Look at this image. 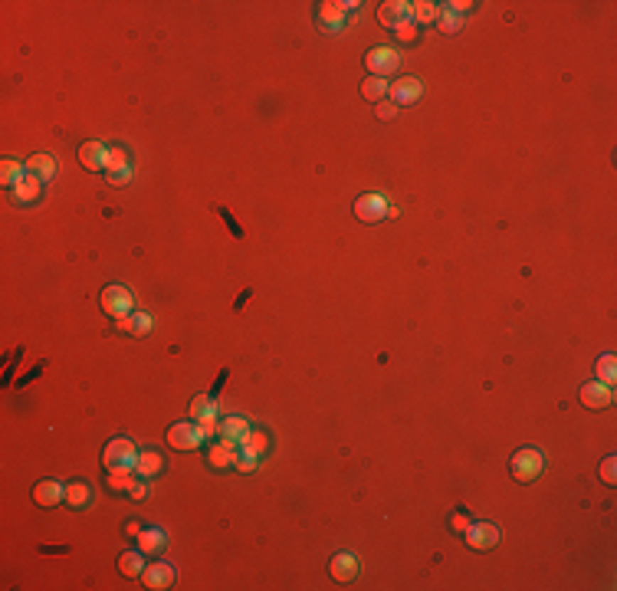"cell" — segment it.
I'll use <instances>...</instances> for the list:
<instances>
[{
    "label": "cell",
    "mask_w": 617,
    "mask_h": 591,
    "mask_svg": "<svg viewBox=\"0 0 617 591\" xmlns=\"http://www.w3.org/2000/svg\"><path fill=\"white\" fill-rule=\"evenodd\" d=\"M466 526H470V519H466L463 513H454V516H450V529H454V532H466Z\"/></svg>",
    "instance_id": "f35d334b"
},
{
    "label": "cell",
    "mask_w": 617,
    "mask_h": 591,
    "mask_svg": "<svg viewBox=\"0 0 617 591\" xmlns=\"http://www.w3.org/2000/svg\"><path fill=\"white\" fill-rule=\"evenodd\" d=\"M102 309L112 319L132 316V292L125 286H105L102 289Z\"/></svg>",
    "instance_id": "277c9868"
},
{
    "label": "cell",
    "mask_w": 617,
    "mask_h": 591,
    "mask_svg": "<svg viewBox=\"0 0 617 591\" xmlns=\"http://www.w3.org/2000/svg\"><path fill=\"white\" fill-rule=\"evenodd\" d=\"M420 82L417 79H397L395 86L387 89V95H391V102L395 105H411V102H417L420 99Z\"/></svg>",
    "instance_id": "e0dca14e"
},
{
    "label": "cell",
    "mask_w": 617,
    "mask_h": 591,
    "mask_svg": "<svg viewBox=\"0 0 617 591\" xmlns=\"http://www.w3.org/2000/svg\"><path fill=\"white\" fill-rule=\"evenodd\" d=\"M125 529H129V536H138V532H141V523H138V519H129Z\"/></svg>",
    "instance_id": "60d3db41"
},
{
    "label": "cell",
    "mask_w": 617,
    "mask_h": 591,
    "mask_svg": "<svg viewBox=\"0 0 617 591\" xmlns=\"http://www.w3.org/2000/svg\"><path fill=\"white\" fill-rule=\"evenodd\" d=\"M411 20L414 23H434V20H437V4H430V0L411 4Z\"/></svg>",
    "instance_id": "f1b7e54d"
},
{
    "label": "cell",
    "mask_w": 617,
    "mask_h": 591,
    "mask_svg": "<svg viewBox=\"0 0 617 591\" xmlns=\"http://www.w3.org/2000/svg\"><path fill=\"white\" fill-rule=\"evenodd\" d=\"M119 329L122 332H132V335H148L154 329V319L145 316V312H132V316L119 319Z\"/></svg>",
    "instance_id": "7402d4cb"
},
{
    "label": "cell",
    "mask_w": 617,
    "mask_h": 591,
    "mask_svg": "<svg viewBox=\"0 0 617 591\" xmlns=\"http://www.w3.org/2000/svg\"><path fill=\"white\" fill-rule=\"evenodd\" d=\"M105 178L112 184H129L132 181V164L125 148H109V164H105Z\"/></svg>",
    "instance_id": "52a82bcc"
},
{
    "label": "cell",
    "mask_w": 617,
    "mask_h": 591,
    "mask_svg": "<svg viewBox=\"0 0 617 591\" xmlns=\"http://www.w3.org/2000/svg\"><path fill=\"white\" fill-rule=\"evenodd\" d=\"M129 493H132L135 499H145V496H148V486H145V483H132Z\"/></svg>",
    "instance_id": "ab89813d"
},
{
    "label": "cell",
    "mask_w": 617,
    "mask_h": 591,
    "mask_svg": "<svg viewBox=\"0 0 617 591\" xmlns=\"http://www.w3.org/2000/svg\"><path fill=\"white\" fill-rule=\"evenodd\" d=\"M141 582H145V588H154V591L171 588L174 568L168 565V562H151V565H145V572H141Z\"/></svg>",
    "instance_id": "30bf717a"
},
{
    "label": "cell",
    "mask_w": 617,
    "mask_h": 591,
    "mask_svg": "<svg viewBox=\"0 0 617 591\" xmlns=\"http://www.w3.org/2000/svg\"><path fill=\"white\" fill-rule=\"evenodd\" d=\"M145 552H141V548H138V552H125V555L119 558V572L125 575V578H135V575H141L145 572Z\"/></svg>",
    "instance_id": "484cf974"
},
{
    "label": "cell",
    "mask_w": 617,
    "mask_h": 591,
    "mask_svg": "<svg viewBox=\"0 0 617 591\" xmlns=\"http://www.w3.org/2000/svg\"><path fill=\"white\" fill-rule=\"evenodd\" d=\"M63 499H66V486H60L56 480H40L33 486V503L43 506V509H53V506H60Z\"/></svg>",
    "instance_id": "7c38bea8"
},
{
    "label": "cell",
    "mask_w": 617,
    "mask_h": 591,
    "mask_svg": "<svg viewBox=\"0 0 617 591\" xmlns=\"http://www.w3.org/2000/svg\"><path fill=\"white\" fill-rule=\"evenodd\" d=\"M463 536H466V545L480 548V552H483V548H493L499 542V529L493 523H470Z\"/></svg>",
    "instance_id": "ba28073f"
},
{
    "label": "cell",
    "mask_w": 617,
    "mask_h": 591,
    "mask_svg": "<svg viewBox=\"0 0 617 591\" xmlns=\"http://www.w3.org/2000/svg\"><path fill=\"white\" fill-rule=\"evenodd\" d=\"M387 197L385 194H361L358 201H355V217L365 223H377L387 217Z\"/></svg>",
    "instance_id": "7a4b0ae2"
},
{
    "label": "cell",
    "mask_w": 617,
    "mask_h": 591,
    "mask_svg": "<svg viewBox=\"0 0 617 591\" xmlns=\"http://www.w3.org/2000/svg\"><path fill=\"white\" fill-rule=\"evenodd\" d=\"M207 414H217V401H210V398H194V404H191V417L194 420H200V417H207Z\"/></svg>",
    "instance_id": "d6a6232c"
},
{
    "label": "cell",
    "mask_w": 617,
    "mask_h": 591,
    "mask_svg": "<svg viewBox=\"0 0 617 591\" xmlns=\"http://www.w3.org/2000/svg\"><path fill=\"white\" fill-rule=\"evenodd\" d=\"M342 23H345V7L342 4H322L318 7V26L326 30V33H335V30H342Z\"/></svg>",
    "instance_id": "d6986e66"
},
{
    "label": "cell",
    "mask_w": 617,
    "mask_h": 591,
    "mask_svg": "<svg viewBox=\"0 0 617 591\" xmlns=\"http://www.w3.org/2000/svg\"><path fill=\"white\" fill-rule=\"evenodd\" d=\"M200 444H204V434L198 424H174L168 430V447H174V450H198Z\"/></svg>",
    "instance_id": "5b68a950"
},
{
    "label": "cell",
    "mask_w": 617,
    "mask_h": 591,
    "mask_svg": "<svg viewBox=\"0 0 617 591\" xmlns=\"http://www.w3.org/2000/svg\"><path fill=\"white\" fill-rule=\"evenodd\" d=\"M79 161H82L86 171H105V164H109V148H105L102 142H86V145L79 148Z\"/></svg>",
    "instance_id": "4fadbf2b"
},
{
    "label": "cell",
    "mask_w": 617,
    "mask_h": 591,
    "mask_svg": "<svg viewBox=\"0 0 617 591\" xmlns=\"http://www.w3.org/2000/svg\"><path fill=\"white\" fill-rule=\"evenodd\" d=\"M257 463H259L257 450H253V447H240V450H237V463H233V467H237L240 473H253V470H257Z\"/></svg>",
    "instance_id": "4dcf8cb0"
},
{
    "label": "cell",
    "mask_w": 617,
    "mask_h": 591,
    "mask_svg": "<svg viewBox=\"0 0 617 591\" xmlns=\"http://www.w3.org/2000/svg\"><path fill=\"white\" fill-rule=\"evenodd\" d=\"M414 36H417V23H414V20L407 17L401 26H397V40H404V43H411Z\"/></svg>",
    "instance_id": "8d00e7d4"
},
{
    "label": "cell",
    "mask_w": 617,
    "mask_h": 591,
    "mask_svg": "<svg viewBox=\"0 0 617 591\" xmlns=\"http://www.w3.org/2000/svg\"><path fill=\"white\" fill-rule=\"evenodd\" d=\"M614 401V388L604 385V381H588V385L581 388V404L584 408H591V411H598V408H608V404Z\"/></svg>",
    "instance_id": "9c48e42d"
},
{
    "label": "cell",
    "mask_w": 617,
    "mask_h": 591,
    "mask_svg": "<svg viewBox=\"0 0 617 591\" xmlns=\"http://www.w3.org/2000/svg\"><path fill=\"white\" fill-rule=\"evenodd\" d=\"M200 427V434H204V440H210V437H220V417L217 414H207V417H200V420H194Z\"/></svg>",
    "instance_id": "836d02e7"
},
{
    "label": "cell",
    "mask_w": 617,
    "mask_h": 591,
    "mask_svg": "<svg viewBox=\"0 0 617 591\" xmlns=\"http://www.w3.org/2000/svg\"><path fill=\"white\" fill-rule=\"evenodd\" d=\"M23 164H26V171L36 174L40 181H50L53 174H56V158H53V154H33V158Z\"/></svg>",
    "instance_id": "603a6c76"
},
{
    "label": "cell",
    "mask_w": 617,
    "mask_h": 591,
    "mask_svg": "<svg viewBox=\"0 0 617 591\" xmlns=\"http://www.w3.org/2000/svg\"><path fill=\"white\" fill-rule=\"evenodd\" d=\"M387 79L381 76H368V79H361V99H368V102H385L387 99Z\"/></svg>",
    "instance_id": "44dd1931"
},
{
    "label": "cell",
    "mask_w": 617,
    "mask_h": 591,
    "mask_svg": "<svg viewBox=\"0 0 617 591\" xmlns=\"http://www.w3.org/2000/svg\"><path fill=\"white\" fill-rule=\"evenodd\" d=\"M243 447H253L257 454H266V447H269V437H266L263 430H253V427H250V434H247V440H243Z\"/></svg>",
    "instance_id": "e575fe53"
},
{
    "label": "cell",
    "mask_w": 617,
    "mask_h": 591,
    "mask_svg": "<svg viewBox=\"0 0 617 591\" xmlns=\"http://www.w3.org/2000/svg\"><path fill=\"white\" fill-rule=\"evenodd\" d=\"M237 450H240V447H230L220 440V444H214L207 450V460H210V467H217V470H227V467L237 463Z\"/></svg>",
    "instance_id": "ffe728a7"
},
{
    "label": "cell",
    "mask_w": 617,
    "mask_h": 591,
    "mask_svg": "<svg viewBox=\"0 0 617 591\" xmlns=\"http://www.w3.org/2000/svg\"><path fill=\"white\" fill-rule=\"evenodd\" d=\"M395 115H397V105H395V102H377V119L391 122Z\"/></svg>",
    "instance_id": "74e56055"
},
{
    "label": "cell",
    "mask_w": 617,
    "mask_h": 591,
    "mask_svg": "<svg viewBox=\"0 0 617 591\" xmlns=\"http://www.w3.org/2000/svg\"><path fill=\"white\" fill-rule=\"evenodd\" d=\"M164 470V460L158 450H138L135 457V476H141V480H154L158 473Z\"/></svg>",
    "instance_id": "9a60e30c"
},
{
    "label": "cell",
    "mask_w": 617,
    "mask_h": 591,
    "mask_svg": "<svg viewBox=\"0 0 617 591\" xmlns=\"http://www.w3.org/2000/svg\"><path fill=\"white\" fill-rule=\"evenodd\" d=\"M594 375H598V381H604V385L614 388V378H617V361H614V355H601L598 365H594Z\"/></svg>",
    "instance_id": "4316f807"
},
{
    "label": "cell",
    "mask_w": 617,
    "mask_h": 591,
    "mask_svg": "<svg viewBox=\"0 0 617 591\" xmlns=\"http://www.w3.org/2000/svg\"><path fill=\"white\" fill-rule=\"evenodd\" d=\"M23 174H26V164L14 161V158H4V161H0V184H4V188H14L17 181H23Z\"/></svg>",
    "instance_id": "d4e9b609"
},
{
    "label": "cell",
    "mask_w": 617,
    "mask_h": 591,
    "mask_svg": "<svg viewBox=\"0 0 617 591\" xmlns=\"http://www.w3.org/2000/svg\"><path fill=\"white\" fill-rule=\"evenodd\" d=\"M328 575H332L335 582H352L355 575H358V558H355L352 552H338V555L328 562Z\"/></svg>",
    "instance_id": "2e32d148"
},
{
    "label": "cell",
    "mask_w": 617,
    "mask_h": 591,
    "mask_svg": "<svg viewBox=\"0 0 617 591\" xmlns=\"http://www.w3.org/2000/svg\"><path fill=\"white\" fill-rule=\"evenodd\" d=\"M365 63H368V73H371V76L387 79L397 66H401V56H397L395 50H387V46H375V50L368 53V60H365Z\"/></svg>",
    "instance_id": "8992f818"
},
{
    "label": "cell",
    "mask_w": 617,
    "mask_h": 591,
    "mask_svg": "<svg viewBox=\"0 0 617 591\" xmlns=\"http://www.w3.org/2000/svg\"><path fill=\"white\" fill-rule=\"evenodd\" d=\"M250 434V424L243 417H227L220 420V440L230 447H243V440H247Z\"/></svg>",
    "instance_id": "ac0fdd59"
},
{
    "label": "cell",
    "mask_w": 617,
    "mask_h": 591,
    "mask_svg": "<svg viewBox=\"0 0 617 591\" xmlns=\"http://www.w3.org/2000/svg\"><path fill=\"white\" fill-rule=\"evenodd\" d=\"M40 191H43V181L26 171L23 181H17V184L10 188V197H14V204H33L36 197H40Z\"/></svg>",
    "instance_id": "5bb4252c"
},
{
    "label": "cell",
    "mask_w": 617,
    "mask_h": 591,
    "mask_svg": "<svg viewBox=\"0 0 617 591\" xmlns=\"http://www.w3.org/2000/svg\"><path fill=\"white\" fill-rule=\"evenodd\" d=\"M407 17H411V4H404V0H385V4L377 7L381 26H391V30H397Z\"/></svg>",
    "instance_id": "8fae6325"
},
{
    "label": "cell",
    "mask_w": 617,
    "mask_h": 591,
    "mask_svg": "<svg viewBox=\"0 0 617 591\" xmlns=\"http://www.w3.org/2000/svg\"><path fill=\"white\" fill-rule=\"evenodd\" d=\"M437 20H440V30H444V33H456V30H460L463 26V17L460 14H454V10H437Z\"/></svg>",
    "instance_id": "1f68e13d"
},
{
    "label": "cell",
    "mask_w": 617,
    "mask_h": 591,
    "mask_svg": "<svg viewBox=\"0 0 617 591\" xmlns=\"http://www.w3.org/2000/svg\"><path fill=\"white\" fill-rule=\"evenodd\" d=\"M132 483H135V467H115V470L109 473L112 489H132Z\"/></svg>",
    "instance_id": "f546056e"
},
{
    "label": "cell",
    "mask_w": 617,
    "mask_h": 591,
    "mask_svg": "<svg viewBox=\"0 0 617 591\" xmlns=\"http://www.w3.org/2000/svg\"><path fill=\"white\" fill-rule=\"evenodd\" d=\"M542 467H545V457H542L539 450H532V447H525V450H519V454L513 457V476L519 483L539 480Z\"/></svg>",
    "instance_id": "6da1fadb"
},
{
    "label": "cell",
    "mask_w": 617,
    "mask_h": 591,
    "mask_svg": "<svg viewBox=\"0 0 617 591\" xmlns=\"http://www.w3.org/2000/svg\"><path fill=\"white\" fill-rule=\"evenodd\" d=\"M164 532L161 529H141L138 532V548H141V552H145V555H158V552H161L164 548Z\"/></svg>",
    "instance_id": "cb8c5ba5"
},
{
    "label": "cell",
    "mask_w": 617,
    "mask_h": 591,
    "mask_svg": "<svg viewBox=\"0 0 617 591\" xmlns=\"http://www.w3.org/2000/svg\"><path fill=\"white\" fill-rule=\"evenodd\" d=\"M89 496H92V493H89V486L86 483H79V480H73L66 486V503L73 506V509H82V506L89 503Z\"/></svg>",
    "instance_id": "83f0119b"
},
{
    "label": "cell",
    "mask_w": 617,
    "mask_h": 591,
    "mask_svg": "<svg viewBox=\"0 0 617 591\" xmlns=\"http://www.w3.org/2000/svg\"><path fill=\"white\" fill-rule=\"evenodd\" d=\"M601 480L604 483L617 480V457H604V463H601Z\"/></svg>",
    "instance_id": "d590c367"
},
{
    "label": "cell",
    "mask_w": 617,
    "mask_h": 591,
    "mask_svg": "<svg viewBox=\"0 0 617 591\" xmlns=\"http://www.w3.org/2000/svg\"><path fill=\"white\" fill-rule=\"evenodd\" d=\"M135 457H138V450L129 437H115V440H109L102 460L109 470H115V467H135Z\"/></svg>",
    "instance_id": "3957f363"
}]
</instances>
